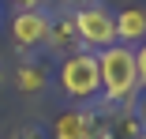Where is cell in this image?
I'll return each instance as SVG.
<instances>
[{
  "label": "cell",
  "mask_w": 146,
  "mask_h": 139,
  "mask_svg": "<svg viewBox=\"0 0 146 139\" xmlns=\"http://www.w3.org/2000/svg\"><path fill=\"white\" fill-rule=\"evenodd\" d=\"M101 68V98L116 109H135L142 87H139V64L131 45H109L98 53Z\"/></svg>",
  "instance_id": "cell-1"
},
{
  "label": "cell",
  "mask_w": 146,
  "mask_h": 139,
  "mask_svg": "<svg viewBox=\"0 0 146 139\" xmlns=\"http://www.w3.org/2000/svg\"><path fill=\"white\" fill-rule=\"evenodd\" d=\"M60 90L71 102H94L101 94V68H98V53L79 49L71 57L60 60Z\"/></svg>",
  "instance_id": "cell-2"
},
{
  "label": "cell",
  "mask_w": 146,
  "mask_h": 139,
  "mask_svg": "<svg viewBox=\"0 0 146 139\" xmlns=\"http://www.w3.org/2000/svg\"><path fill=\"white\" fill-rule=\"evenodd\" d=\"M71 19H75V30H79V45L82 49L101 53V49L116 45V11H109L101 0H98V4H86V8H75Z\"/></svg>",
  "instance_id": "cell-3"
},
{
  "label": "cell",
  "mask_w": 146,
  "mask_h": 139,
  "mask_svg": "<svg viewBox=\"0 0 146 139\" xmlns=\"http://www.w3.org/2000/svg\"><path fill=\"white\" fill-rule=\"evenodd\" d=\"M49 23H52V11L45 8H30V11H15L11 15V41L30 53V49H41L49 41Z\"/></svg>",
  "instance_id": "cell-4"
},
{
  "label": "cell",
  "mask_w": 146,
  "mask_h": 139,
  "mask_svg": "<svg viewBox=\"0 0 146 139\" xmlns=\"http://www.w3.org/2000/svg\"><path fill=\"white\" fill-rule=\"evenodd\" d=\"M101 132V120L90 109H64L52 120V139H94Z\"/></svg>",
  "instance_id": "cell-5"
},
{
  "label": "cell",
  "mask_w": 146,
  "mask_h": 139,
  "mask_svg": "<svg viewBox=\"0 0 146 139\" xmlns=\"http://www.w3.org/2000/svg\"><path fill=\"white\" fill-rule=\"evenodd\" d=\"M52 53H60V57H71V53H79V30H75V19L71 11H56L52 23H49V41H45Z\"/></svg>",
  "instance_id": "cell-6"
},
{
  "label": "cell",
  "mask_w": 146,
  "mask_h": 139,
  "mask_svg": "<svg viewBox=\"0 0 146 139\" xmlns=\"http://www.w3.org/2000/svg\"><path fill=\"white\" fill-rule=\"evenodd\" d=\"M146 41V8L116 11V45H142Z\"/></svg>",
  "instance_id": "cell-7"
},
{
  "label": "cell",
  "mask_w": 146,
  "mask_h": 139,
  "mask_svg": "<svg viewBox=\"0 0 146 139\" xmlns=\"http://www.w3.org/2000/svg\"><path fill=\"white\" fill-rule=\"evenodd\" d=\"M105 132H109V139H139L142 135V124L135 117V109H120V113L105 124Z\"/></svg>",
  "instance_id": "cell-8"
},
{
  "label": "cell",
  "mask_w": 146,
  "mask_h": 139,
  "mask_svg": "<svg viewBox=\"0 0 146 139\" xmlns=\"http://www.w3.org/2000/svg\"><path fill=\"white\" fill-rule=\"evenodd\" d=\"M45 83H49V75H45L41 64H23V68L15 72V87H19L23 94H38V90H45Z\"/></svg>",
  "instance_id": "cell-9"
},
{
  "label": "cell",
  "mask_w": 146,
  "mask_h": 139,
  "mask_svg": "<svg viewBox=\"0 0 146 139\" xmlns=\"http://www.w3.org/2000/svg\"><path fill=\"white\" fill-rule=\"evenodd\" d=\"M135 64H139V87L146 90V41L135 45Z\"/></svg>",
  "instance_id": "cell-10"
},
{
  "label": "cell",
  "mask_w": 146,
  "mask_h": 139,
  "mask_svg": "<svg viewBox=\"0 0 146 139\" xmlns=\"http://www.w3.org/2000/svg\"><path fill=\"white\" fill-rule=\"evenodd\" d=\"M15 139H49V135L41 132V124H26V128H23V132L15 135Z\"/></svg>",
  "instance_id": "cell-11"
},
{
  "label": "cell",
  "mask_w": 146,
  "mask_h": 139,
  "mask_svg": "<svg viewBox=\"0 0 146 139\" xmlns=\"http://www.w3.org/2000/svg\"><path fill=\"white\" fill-rule=\"evenodd\" d=\"M8 4H11L15 11H30V8H45L49 0H8Z\"/></svg>",
  "instance_id": "cell-12"
},
{
  "label": "cell",
  "mask_w": 146,
  "mask_h": 139,
  "mask_svg": "<svg viewBox=\"0 0 146 139\" xmlns=\"http://www.w3.org/2000/svg\"><path fill=\"white\" fill-rule=\"evenodd\" d=\"M56 4H60L64 11H68V8L75 11V8H86V4H98V0H56Z\"/></svg>",
  "instance_id": "cell-13"
},
{
  "label": "cell",
  "mask_w": 146,
  "mask_h": 139,
  "mask_svg": "<svg viewBox=\"0 0 146 139\" xmlns=\"http://www.w3.org/2000/svg\"><path fill=\"white\" fill-rule=\"evenodd\" d=\"M135 117H139V124H142V132H146V98L135 102Z\"/></svg>",
  "instance_id": "cell-14"
},
{
  "label": "cell",
  "mask_w": 146,
  "mask_h": 139,
  "mask_svg": "<svg viewBox=\"0 0 146 139\" xmlns=\"http://www.w3.org/2000/svg\"><path fill=\"white\" fill-rule=\"evenodd\" d=\"M0 23H4V11H0Z\"/></svg>",
  "instance_id": "cell-15"
},
{
  "label": "cell",
  "mask_w": 146,
  "mask_h": 139,
  "mask_svg": "<svg viewBox=\"0 0 146 139\" xmlns=\"http://www.w3.org/2000/svg\"><path fill=\"white\" fill-rule=\"evenodd\" d=\"M139 139H146V132H142V135H139Z\"/></svg>",
  "instance_id": "cell-16"
}]
</instances>
